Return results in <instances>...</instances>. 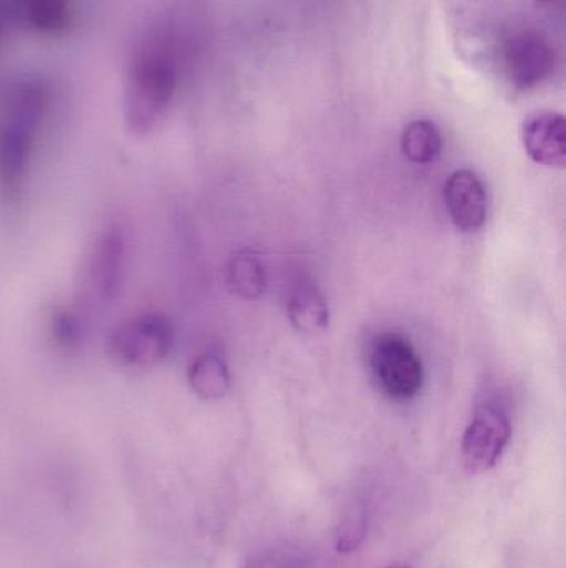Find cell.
<instances>
[{"mask_svg": "<svg viewBox=\"0 0 566 568\" xmlns=\"http://www.w3.org/2000/svg\"><path fill=\"white\" fill-rule=\"evenodd\" d=\"M49 105V93L35 82L17 83L0 99V195L7 202L25 190Z\"/></svg>", "mask_w": 566, "mask_h": 568, "instance_id": "obj_1", "label": "cell"}, {"mask_svg": "<svg viewBox=\"0 0 566 568\" xmlns=\"http://www.w3.org/2000/svg\"><path fill=\"white\" fill-rule=\"evenodd\" d=\"M178 49L168 29L150 32L136 50L126 90V122L138 135L152 132L168 112L178 87Z\"/></svg>", "mask_w": 566, "mask_h": 568, "instance_id": "obj_2", "label": "cell"}, {"mask_svg": "<svg viewBox=\"0 0 566 568\" xmlns=\"http://www.w3.org/2000/svg\"><path fill=\"white\" fill-rule=\"evenodd\" d=\"M175 343L172 321L158 311H146L116 326L109 337V353L115 363L133 369L158 366Z\"/></svg>", "mask_w": 566, "mask_h": 568, "instance_id": "obj_3", "label": "cell"}, {"mask_svg": "<svg viewBox=\"0 0 566 568\" xmlns=\"http://www.w3.org/2000/svg\"><path fill=\"white\" fill-rule=\"evenodd\" d=\"M498 62L515 89L531 90L550 79L557 67V50L541 30L521 27L502 39Z\"/></svg>", "mask_w": 566, "mask_h": 568, "instance_id": "obj_4", "label": "cell"}, {"mask_svg": "<svg viewBox=\"0 0 566 568\" xmlns=\"http://www.w3.org/2000/svg\"><path fill=\"white\" fill-rule=\"evenodd\" d=\"M371 366L375 379L391 399L411 400L424 386V366L411 341L384 333L374 341Z\"/></svg>", "mask_w": 566, "mask_h": 568, "instance_id": "obj_5", "label": "cell"}, {"mask_svg": "<svg viewBox=\"0 0 566 568\" xmlns=\"http://www.w3.org/2000/svg\"><path fill=\"white\" fill-rule=\"evenodd\" d=\"M130 239L123 225H109L93 243L85 265V286L100 304L119 296L128 266Z\"/></svg>", "mask_w": 566, "mask_h": 568, "instance_id": "obj_6", "label": "cell"}, {"mask_svg": "<svg viewBox=\"0 0 566 568\" xmlns=\"http://www.w3.org/2000/svg\"><path fill=\"white\" fill-rule=\"evenodd\" d=\"M512 437L511 419L502 407L484 404L475 410L462 437V460L472 474L494 469Z\"/></svg>", "mask_w": 566, "mask_h": 568, "instance_id": "obj_7", "label": "cell"}, {"mask_svg": "<svg viewBox=\"0 0 566 568\" xmlns=\"http://www.w3.org/2000/svg\"><path fill=\"white\" fill-rule=\"evenodd\" d=\"M444 200L452 223L461 232L474 233L484 226L488 215L487 189L474 170L452 173L445 182Z\"/></svg>", "mask_w": 566, "mask_h": 568, "instance_id": "obj_8", "label": "cell"}, {"mask_svg": "<svg viewBox=\"0 0 566 568\" xmlns=\"http://www.w3.org/2000/svg\"><path fill=\"white\" fill-rule=\"evenodd\" d=\"M525 152L538 165L565 166L566 123L558 113L544 112L531 116L522 129Z\"/></svg>", "mask_w": 566, "mask_h": 568, "instance_id": "obj_9", "label": "cell"}, {"mask_svg": "<svg viewBox=\"0 0 566 568\" xmlns=\"http://www.w3.org/2000/svg\"><path fill=\"white\" fill-rule=\"evenodd\" d=\"M289 321L306 334L322 333L329 326V307L322 294L311 284H302L289 297Z\"/></svg>", "mask_w": 566, "mask_h": 568, "instance_id": "obj_10", "label": "cell"}, {"mask_svg": "<svg viewBox=\"0 0 566 568\" xmlns=\"http://www.w3.org/2000/svg\"><path fill=\"white\" fill-rule=\"evenodd\" d=\"M188 383L199 399L218 400L228 394L231 377L222 357L216 354H203L189 367Z\"/></svg>", "mask_w": 566, "mask_h": 568, "instance_id": "obj_11", "label": "cell"}, {"mask_svg": "<svg viewBox=\"0 0 566 568\" xmlns=\"http://www.w3.org/2000/svg\"><path fill=\"white\" fill-rule=\"evenodd\" d=\"M401 150L409 162L428 165L442 152V135L431 120H414L401 136Z\"/></svg>", "mask_w": 566, "mask_h": 568, "instance_id": "obj_12", "label": "cell"}, {"mask_svg": "<svg viewBox=\"0 0 566 568\" xmlns=\"http://www.w3.org/2000/svg\"><path fill=\"white\" fill-rule=\"evenodd\" d=\"M228 284L243 300H256L266 290L265 266L253 253H236L228 265Z\"/></svg>", "mask_w": 566, "mask_h": 568, "instance_id": "obj_13", "label": "cell"}, {"mask_svg": "<svg viewBox=\"0 0 566 568\" xmlns=\"http://www.w3.org/2000/svg\"><path fill=\"white\" fill-rule=\"evenodd\" d=\"M19 16L42 32L62 29L69 17V0H17Z\"/></svg>", "mask_w": 566, "mask_h": 568, "instance_id": "obj_14", "label": "cell"}, {"mask_svg": "<svg viewBox=\"0 0 566 568\" xmlns=\"http://www.w3.org/2000/svg\"><path fill=\"white\" fill-rule=\"evenodd\" d=\"M315 556L305 547L295 544L268 547L251 554L241 568H312Z\"/></svg>", "mask_w": 566, "mask_h": 568, "instance_id": "obj_15", "label": "cell"}, {"mask_svg": "<svg viewBox=\"0 0 566 568\" xmlns=\"http://www.w3.org/2000/svg\"><path fill=\"white\" fill-rule=\"evenodd\" d=\"M368 507L364 503L354 504L342 517L336 534V552H358L368 536Z\"/></svg>", "mask_w": 566, "mask_h": 568, "instance_id": "obj_16", "label": "cell"}, {"mask_svg": "<svg viewBox=\"0 0 566 568\" xmlns=\"http://www.w3.org/2000/svg\"><path fill=\"white\" fill-rule=\"evenodd\" d=\"M52 337L60 347L73 349L79 346L83 336V323L79 314L70 310H59L53 313L50 321Z\"/></svg>", "mask_w": 566, "mask_h": 568, "instance_id": "obj_17", "label": "cell"}, {"mask_svg": "<svg viewBox=\"0 0 566 568\" xmlns=\"http://www.w3.org/2000/svg\"><path fill=\"white\" fill-rule=\"evenodd\" d=\"M537 2H541V3H555V2H558V0H537Z\"/></svg>", "mask_w": 566, "mask_h": 568, "instance_id": "obj_18", "label": "cell"}, {"mask_svg": "<svg viewBox=\"0 0 566 568\" xmlns=\"http://www.w3.org/2000/svg\"><path fill=\"white\" fill-rule=\"evenodd\" d=\"M385 568H411V567L402 566V564H395V566L385 567Z\"/></svg>", "mask_w": 566, "mask_h": 568, "instance_id": "obj_19", "label": "cell"}]
</instances>
